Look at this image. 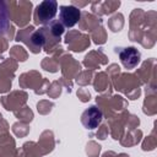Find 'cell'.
Returning <instances> with one entry per match:
<instances>
[{"label":"cell","instance_id":"cell-4","mask_svg":"<svg viewBox=\"0 0 157 157\" xmlns=\"http://www.w3.org/2000/svg\"><path fill=\"white\" fill-rule=\"evenodd\" d=\"M119 59L125 69H134L139 65L141 54L135 47H128L119 52Z\"/></svg>","mask_w":157,"mask_h":157},{"label":"cell","instance_id":"cell-3","mask_svg":"<svg viewBox=\"0 0 157 157\" xmlns=\"http://www.w3.org/2000/svg\"><path fill=\"white\" fill-rule=\"evenodd\" d=\"M102 119H103L102 110L98 107H96V105H91L90 108H87L81 114V123H82V125L87 130H94V129H97L98 125L101 124Z\"/></svg>","mask_w":157,"mask_h":157},{"label":"cell","instance_id":"cell-5","mask_svg":"<svg viewBox=\"0 0 157 157\" xmlns=\"http://www.w3.org/2000/svg\"><path fill=\"white\" fill-rule=\"evenodd\" d=\"M10 25V12L6 2L0 1V34L6 32Z\"/></svg>","mask_w":157,"mask_h":157},{"label":"cell","instance_id":"cell-2","mask_svg":"<svg viewBox=\"0 0 157 157\" xmlns=\"http://www.w3.org/2000/svg\"><path fill=\"white\" fill-rule=\"evenodd\" d=\"M81 17V11L74 5H61L59 10V22L66 28L74 27Z\"/></svg>","mask_w":157,"mask_h":157},{"label":"cell","instance_id":"cell-1","mask_svg":"<svg viewBox=\"0 0 157 157\" xmlns=\"http://www.w3.org/2000/svg\"><path fill=\"white\" fill-rule=\"evenodd\" d=\"M58 12V1L55 0H44L39 2L34 10L33 18L38 25H49L53 22Z\"/></svg>","mask_w":157,"mask_h":157}]
</instances>
